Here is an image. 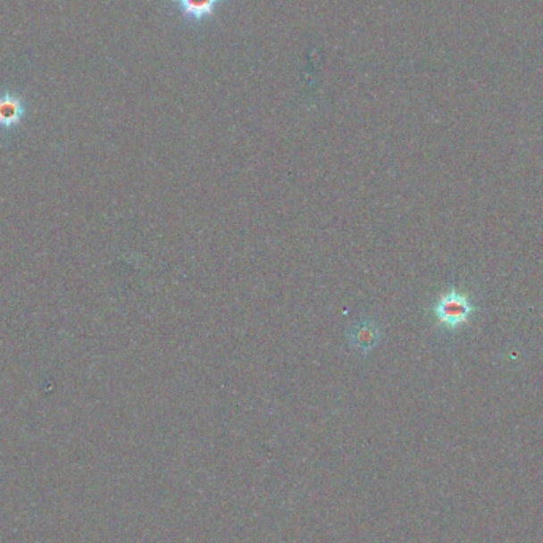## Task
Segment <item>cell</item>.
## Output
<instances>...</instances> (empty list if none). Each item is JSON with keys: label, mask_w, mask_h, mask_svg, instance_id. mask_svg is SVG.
<instances>
[{"label": "cell", "mask_w": 543, "mask_h": 543, "mask_svg": "<svg viewBox=\"0 0 543 543\" xmlns=\"http://www.w3.org/2000/svg\"><path fill=\"white\" fill-rule=\"evenodd\" d=\"M230 0H165V7L186 29L199 32L218 18Z\"/></svg>", "instance_id": "6da1fadb"}, {"label": "cell", "mask_w": 543, "mask_h": 543, "mask_svg": "<svg viewBox=\"0 0 543 543\" xmlns=\"http://www.w3.org/2000/svg\"><path fill=\"white\" fill-rule=\"evenodd\" d=\"M475 310L477 307L471 297L457 288H450L447 293H443L432 308L439 324L448 330L463 328L469 322Z\"/></svg>", "instance_id": "7a4b0ae2"}, {"label": "cell", "mask_w": 543, "mask_h": 543, "mask_svg": "<svg viewBox=\"0 0 543 543\" xmlns=\"http://www.w3.org/2000/svg\"><path fill=\"white\" fill-rule=\"evenodd\" d=\"M347 340L351 348H355L357 353L365 356L381 343L383 332L375 320L365 316L351 322L350 328L347 329Z\"/></svg>", "instance_id": "3957f363"}, {"label": "cell", "mask_w": 543, "mask_h": 543, "mask_svg": "<svg viewBox=\"0 0 543 543\" xmlns=\"http://www.w3.org/2000/svg\"><path fill=\"white\" fill-rule=\"evenodd\" d=\"M28 113V104L21 94L5 89L0 93V130L20 126Z\"/></svg>", "instance_id": "277c9868"}]
</instances>
